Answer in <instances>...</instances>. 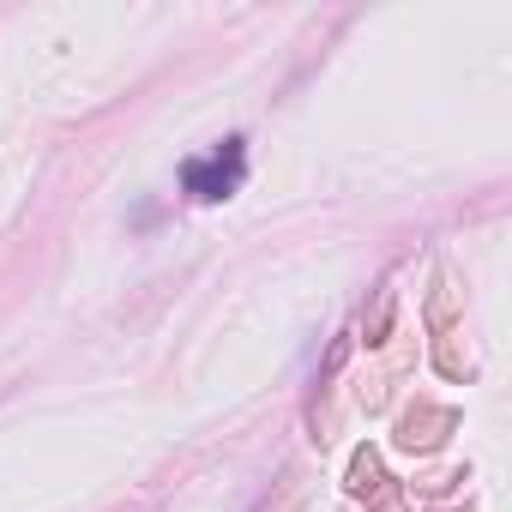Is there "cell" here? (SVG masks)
Segmentation results:
<instances>
[{"instance_id": "1", "label": "cell", "mask_w": 512, "mask_h": 512, "mask_svg": "<svg viewBox=\"0 0 512 512\" xmlns=\"http://www.w3.org/2000/svg\"><path fill=\"white\" fill-rule=\"evenodd\" d=\"M235 181H241V139H229L211 163H187L181 169V187L193 199H223V193H235Z\"/></svg>"}]
</instances>
